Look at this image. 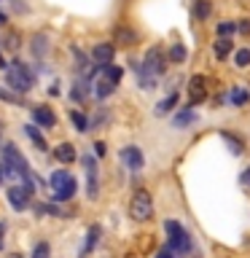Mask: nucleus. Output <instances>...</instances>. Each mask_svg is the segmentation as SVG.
Segmentation results:
<instances>
[{
	"instance_id": "obj_31",
	"label": "nucleus",
	"mask_w": 250,
	"mask_h": 258,
	"mask_svg": "<svg viewBox=\"0 0 250 258\" xmlns=\"http://www.w3.org/2000/svg\"><path fill=\"white\" fill-rule=\"evenodd\" d=\"M0 100H3V102H19V94H16V92H6V89L0 86Z\"/></svg>"
},
{
	"instance_id": "obj_8",
	"label": "nucleus",
	"mask_w": 250,
	"mask_h": 258,
	"mask_svg": "<svg viewBox=\"0 0 250 258\" xmlns=\"http://www.w3.org/2000/svg\"><path fill=\"white\" fill-rule=\"evenodd\" d=\"M121 161L127 164L129 172H140L143 164H145V156L137 145H127V148H121Z\"/></svg>"
},
{
	"instance_id": "obj_11",
	"label": "nucleus",
	"mask_w": 250,
	"mask_h": 258,
	"mask_svg": "<svg viewBox=\"0 0 250 258\" xmlns=\"http://www.w3.org/2000/svg\"><path fill=\"white\" fill-rule=\"evenodd\" d=\"M189 92H191V108H194L197 102H202L207 97V78L205 76H194L189 81Z\"/></svg>"
},
{
	"instance_id": "obj_19",
	"label": "nucleus",
	"mask_w": 250,
	"mask_h": 258,
	"mask_svg": "<svg viewBox=\"0 0 250 258\" xmlns=\"http://www.w3.org/2000/svg\"><path fill=\"white\" fill-rule=\"evenodd\" d=\"M24 135L30 137L32 145H35L38 151H48V145H46V140H43V135L38 132V126H35V124H27V126H24Z\"/></svg>"
},
{
	"instance_id": "obj_13",
	"label": "nucleus",
	"mask_w": 250,
	"mask_h": 258,
	"mask_svg": "<svg viewBox=\"0 0 250 258\" xmlns=\"http://www.w3.org/2000/svg\"><path fill=\"white\" fill-rule=\"evenodd\" d=\"M113 56H116V46H113V43H97L92 48V59L97 64H110Z\"/></svg>"
},
{
	"instance_id": "obj_21",
	"label": "nucleus",
	"mask_w": 250,
	"mask_h": 258,
	"mask_svg": "<svg viewBox=\"0 0 250 258\" xmlns=\"http://www.w3.org/2000/svg\"><path fill=\"white\" fill-rule=\"evenodd\" d=\"M231 48H234V43H231L229 38H218V40H215V46H213L215 59H226V56L231 54Z\"/></svg>"
},
{
	"instance_id": "obj_7",
	"label": "nucleus",
	"mask_w": 250,
	"mask_h": 258,
	"mask_svg": "<svg viewBox=\"0 0 250 258\" xmlns=\"http://www.w3.org/2000/svg\"><path fill=\"white\" fill-rule=\"evenodd\" d=\"M81 161H84V167H86V194H89V199H97L100 197V172H97V161H94V156H81Z\"/></svg>"
},
{
	"instance_id": "obj_33",
	"label": "nucleus",
	"mask_w": 250,
	"mask_h": 258,
	"mask_svg": "<svg viewBox=\"0 0 250 258\" xmlns=\"http://www.w3.org/2000/svg\"><path fill=\"white\" fill-rule=\"evenodd\" d=\"M153 258H175V253H172L169 247H161V250H159V253L153 255Z\"/></svg>"
},
{
	"instance_id": "obj_36",
	"label": "nucleus",
	"mask_w": 250,
	"mask_h": 258,
	"mask_svg": "<svg viewBox=\"0 0 250 258\" xmlns=\"http://www.w3.org/2000/svg\"><path fill=\"white\" fill-rule=\"evenodd\" d=\"M3 231H6V223L0 221V250H3Z\"/></svg>"
},
{
	"instance_id": "obj_14",
	"label": "nucleus",
	"mask_w": 250,
	"mask_h": 258,
	"mask_svg": "<svg viewBox=\"0 0 250 258\" xmlns=\"http://www.w3.org/2000/svg\"><path fill=\"white\" fill-rule=\"evenodd\" d=\"M100 237H102V226H89V231H86V242H84V247H81V258H86L92 250L97 247V242H100Z\"/></svg>"
},
{
	"instance_id": "obj_34",
	"label": "nucleus",
	"mask_w": 250,
	"mask_h": 258,
	"mask_svg": "<svg viewBox=\"0 0 250 258\" xmlns=\"http://www.w3.org/2000/svg\"><path fill=\"white\" fill-rule=\"evenodd\" d=\"M94 153H97V156H105V153H108V148H105V143H94Z\"/></svg>"
},
{
	"instance_id": "obj_27",
	"label": "nucleus",
	"mask_w": 250,
	"mask_h": 258,
	"mask_svg": "<svg viewBox=\"0 0 250 258\" xmlns=\"http://www.w3.org/2000/svg\"><path fill=\"white\" fill-rule=\"evenodd\" d=\"M247 100H250V92H247V89H242V86H234V89H231V105H234V108H242Z\"/></svg>"
},
{
	"instance_id": "obj_23",
	"label": "nucleus",
	"mask_w": 250,
	"mask_h": 258,
	"mask_svg": "<svg viewBox=\"0 0 250 258\" xmlns=\"http://www.w3.org/2000/svg\"><path fill=\"white\" fill-rule=\"evenodd\" d=\"M70 121H73V126H76V132H89V129H92L89 118L81 110H70Z\"/></svg>"
},
{
	"instance_id": "obj_24",
	"label": "nucleus",
	"mask_w": 250,
	"mask_h": 258,
	"mask_svg": "<svg viewBox=\"0 0 250 258\" xmlns=\"http://www.w3.org/2000/svg\"><path fill=\"white\" fill-rule=\"evenodd\" d=\"M116 43H124V46L137 43V32L129 30V27H118V30H116Z\"/></svg>"
},
{
	"instance_id": "obj_38",
	"label": "nucleus",
	"mask_w": 250,
	"mask_h": 258,
	"mask_svg": "<svg viewBox=\"0 0 250 258\" xmlns=\"http://www.w3.org/2000/svg\"><path fill=\"white\" fill-rule=\"evenodd\" d=\"M6 22H8V16H6L3 11H0V27H3V24H6Z\"/></svg>"
},
{
	"instance_id": "obj_30",
	"label": "nucleus",
	"mask_w": 250,
	"mask_h": 258,
	"mask_svg": "<svg viewBox=\"0 0 250 258\" xmlns=\"http://www.w3.org/2000/svg\"><path fill=\"white\" fill-rule=\"evenodd\" d=\"M234 30H237V24H234V22H221V24L215 27L218 38H229V35H234Z\"/></svg>"
},
{
	"instance_id": "obj_29",
	"label": "nucleus",
	"mask_w": 250,
	"mask_h": 258,
	"mask_svg": "<svg viewBox=\"0 0 250 258\" xmlns=\"http://www.w3.org/2000/svg\"><path fill=\"white\" fill-rule=\"evenodd\" d=\"M234 64H237V68H250V48H239V51L234 54Z\"/></svg>"
},
{
	"instance_id": "obj_26",
	"label": "nucleus",
	"mask_w": 250,
	"mask_h": 258,
	"mask_svg": "<svg viewBox=\"0 0 250 258\" xmlns=\"http://www.w3.org/2000/svg\"><path fill=\"white\" fill-rule=\"evenodd\" d=\"M210 14H213V6H210V0H197V3H194V16H197L199 22H205Z\"/></svg>"
},
{
	"instance_id": "obj_22",
	"label": "nucleus",
	"mask_w": 250,
	"mask_h": 258,
	"mask_svg": "<svg viewBox=\"0 0 250 258\" xmlns=\"http://www.w3.org/2000/svg\"><path fill=\"white\" fill-rule=\"evenodd\" d=\"M113 92H116V84H110V81H105V78H100L94 84V97L97 100H105V97H110Z\"/></svg>"
},
{
	"instance_id": "obj_32",
	"label": "nucleus",
	"mask_w": 250,
	"mask_h": 258,
	"mask_svg": "<svg viewBox=\"0 0 250 258\" xmlns=\"http://www.w3.org/2000/svg\"><path fill=\"white\" fill-rule=\"evenodd\" d=\"M237 30L242 32V35H247V32H250V19H242V22L237 24Z\"/></svg>"
},
{
	"instance_id": "obj_2",
	"label": "nucleus",
	"mask_w": 250,
	"mask_h": 258,
	"mask_svg": "<svg viewBox=\"0 0 250 258\" xmlns=\"http://www.w3.org/2000/svg\"><path fill=\"white\" fill-rule=\"evenodd\" d=\"M6 84L16 94H27L30 89L35 86V73H32L24 62L14 59L11 64H8V70H6Z\"/></svg>"
},
{
	"instance_id": "obj_15",
	"label": "nucleus",
	"mask_w": 250,
	"mask_h": 258,
	"mask_svg": "<svg viewBox=\"0 0 250 258\" xmlns=\"http://www.w3.org/2000/svg\"><path fill=\"white\" fill-rule=\"evenodd\" d=\"M197 121H199V116L191 110V105H189V108H180V110H177L175 116H172L175 129H183V126H189V124H197Z\"/></svg>"
},
{
	"instance_id": "obj_35",
	"label": "nucleus",
	"mask_w": 250,
	"mask_h": 258,
	"mask_svg": "<svg viewBox=\"0 0 250 258\" xmlns=\"http://www.w3.org/2000/svg\"><path fill=\"white\" fill-rule=\"evenodd\" d=\"M239 180H242V185H250V167H247V169H242Z\"/></svg>"
},
{
	"instance_id": "obj_28",
	"label": "nucleus",
	"mask_w": 250,
	"mask_h": 258,
	"mask_svg": "<svg viewBox=\"0 0 250 258\" xmlns=\"http://www.w3.org/2000/svg\"><path fill=\"white\" fill-rule=\"evenodd\" d=\"M30 258H51V245H48V242H38V245L32 247Z\"/></svg>"
},
{
	"instance_id": "obj_3",
	"label": "nucleus",
	"mask_w": 250,
	"mask_h": 258,
	"mask_svg": "<svg viewBox=\"0 0 250 258\" xmlns=\"http://www.w3.org/2000/svg\"><path fill=\"white\" fill-rule=\"evenodd\" d=\"M164 231H167V239H169V250H172L175 255H189L194 253V239L189 229L180 223V221H167L164 223Z\"/></svg>"
},
{
	"instance_id": "obj_12",
	"label": "nucleus",
	"mask_w": 250,
	"mask_h": 258,
	"mask_svg": "<svg viewBox=\"0 0 250 258\" xmlns=\"http://www.w3.org/2000/svg\"><path fill=\"white\" fill-rule=\"evenodd\" d=\"M221 140L226 143V148L231 151V156H239V153H245V140H242L239 135H234V132H229V129H221Z\"/></svg>"
},
{
	"instance_id": "obj_10",
	"label": "nucleus",
	"mask_w": 250,
	"mask_h": 258,
	"mask_svg": "<svg viewBox=\"0 0 250 258\" xmlns=\"http://www.w3.org/2000/svg\"><path fill=\"white\" fill-rule=\"evenodd\" d=\"M32 121H35L38 126H43V129L56 126V116H54V110L48 108V105H35V108H32Z\"/></svg>"
},
{
	"instance_id": "obj_20",
	"label": "nucleus",
	"mask_w": 250,
	"mask_h": 258,
	"mask_svg": "<svg viewBox=\"0 0 250 258\" xmlns=\"http://www.w3.org/2000/svg\"><path fill=\"white\" fill-rule=\"evenodd\" d=\"M100 76H102L105 81H110V84H116V86H118V81H121V76H124V70H121L118 64H102Z\"/></svg>"
},
{
	"instance_id": "obj_9",
	"label": "nucleus",
	"mask_w": 250,
	"mask_h": 258,
	"mask_svg": "<svg viewBox=\"0 0 250 258\" xmlns=\"http://www.w3.org/2000/svg\"><path fill=\"white\" fill-rule=\"evenodd\" d=\"M30 197H32V191H30V188H24V185H11V188H8V205H11L16 213L27 210Z\"/></svg>"
},
{
	"instance_id": "obj_16",
	"label": "nucleus",
	"mask_w": 250,
	"mask_h": 258,
	"mask_svg": "<svg viewBox=\"0 0 250 258\" xmlns=\"http://www.w3.org/2000/svg\"><path fill=\"white\" fill-rule=\"evenodd\" d=\"M54 156H56V161H62V164H73V161L78 159V153H76V145L73 143H59L54 151Z\"/></svg>"
},
{
	"instance_id": "obj_18",
	"label": "nucleus",
	"mask_w": 250,
	"mask_h": 258,
	"mask_svg": "<svg viewBox=\"0 0 250 258\" xmlns=\"http://www.w3.org/2000/svg\"><path fill=\"white\" fill-rule=\"evenodd\" d=\"M32 54L38 56V59H43V56L48 54V35H43V32H40V35H32Z\"/></svg>"
},
{
	"instance_id": "obj_6",
	"label": "nucleus",
	"mask_w": 250,
	"mask_h": 258,
	"mask_svg": "<svg viewBox=\"0 0 250 258\" xmlns=\"http://www.w3.org/2000/svg\"><path fill=\"white\" fill-rule=\"evenodd\" d=\"M167 64H172V62H169V56L164 54L161 46H151L148 51H145V56H143V70L148 73V76H153V78L164 76Z\"/></svg>"
},
{
	"instance_id": "obj_1",
	"label": "nucleus",
	"mask_w": 250,
	"mask_h": 258,
	"mask_svg": "<svg viewBox=\"0 0 250 258\" xmlns=\"http://www.w3.org/2000/svg\"><path fill=\"white\" fill-rule=\"evenodd\" d=\"M0 169H3V175H14V177H19L24 188L35 191V183H32L30 164H27V159L22 156V151L16 148L14 143H6V145H3V153H0Z\"/></svg>"
},
{
	"instance_id": "obj_39",
	"label": "nucleus",
	"mask_w": 250,
	"mask_h": 258,
	"mask_svg": "<svg viewBox=\"0 0 250 258\" xmlns=\"http://www.w3.org/2000/svg\"><path fill=\"white\" fill-rule=\"evenodd\" d=\"M0 180H3V169H0Z\"/></svg>"
},
{
	"instance_id": "obj_17",
	"label": "nucleus",
	"mask_w": 250,
	"mask_h": 258,
	"mask_svg": "<svg viewBox=\"0 0 250 258\" xmlns=\"http://www.w3.org/2000/svg\"><path fill=\"white\" fill-rule=\"evenodd\" d=\"M177 100H180V97H177V92H172L169 97H164V100H161L156 108H153V113H156V116H167V113H172V110L177 108Z\"/></svg>"
},
{
	"instance_id": "obj_25",
	"label": "nucleus",
	"mask_w": 250,
	"mask_h": 258,
	"mask_svg": "<svg viewBox=\"0 0 250 258\" xmlns=\"http://www.w3.org/2000/svg\"><path fill=\"white\" fill-rule=\"evenodd\" d=\"M169 62L172 64H180V62H185V56H189V51H185V46L183 43H172L169 46Z\"/></svg>"
},
{
	"instance_id": "obj_5",
	"label": "nucleus",
	"mask_w": 250,
	"mask_h": 258,
	"mask_svg": "<svg viewBox=\"0 0 250 258\" xmlns=\"http://www.w3.org/2000/svg\"><path fill=\"white\" fill-rule=\"evenodd\" d=\"M129 218L137 223H148L153 218V199L145 188H137L129 199Z\"/></svg>"
},
{
	"instance_id": "obj_4",
	"label": "nucleus",
	"mask_w": 250,
	"mask_h": 258,
	"mask_svg": "<svg viewBox=\"0 0 250 258\" xmlns=\"http://www.w3.org/2000/svg\"><path fill=\"white\" fill-rule=\"evenodd\" d=\"M48 185H51V191H54L51 194L54 202H70L78 194V183H76V177H73L68 169H56V172H51Z\"/></svg>"
},
{
	"instance_id": "obj_37",
	"label": "nucleus",
	"mask_w": 250,
	"mask_h": 258,
	"mask_svg": "<svg viewBox=\"0 0 250 258\" xmlns=\"http://www.w3.org/2000/svg\"><path fill=\"white\" fill-rule=\"evenodd\" d=\"M0 70H8V62H6V56L0 54Z\"/></svg>"
}]
</instances>
